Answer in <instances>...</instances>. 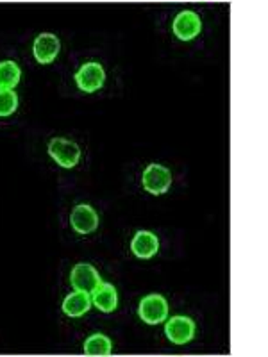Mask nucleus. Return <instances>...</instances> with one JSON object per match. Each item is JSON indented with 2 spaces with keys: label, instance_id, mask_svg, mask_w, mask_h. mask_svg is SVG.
<instances>
[{
  "label": "nucleus",
  "instance_id": "9d476101",
  "mask_svg": "<svg viewBox=\"0 0 268 357\" xmlns=\"http://www.w3.org/2000/svg\"><path fill=\"white\" fill-rule=\"evenodd\" d=\"M131 250L140 259H151L159 252L158 236L151 231H138L131 241Z\"/></svg>",
  "mask_w": 268,
  "mask_h": 357
},
{
  "label": "nucleus",
  "instance_id": "6e6552de",
  "mask_svg": "<svg viewBox=\"0 0 268 357\" xmlns=\"http://www.w3.org/2000/svg\"><path fill=\"white\" fill-rule=\"evenodd\" d=\"M70 223L77 234H91L98 227V215L88 204H79V206L73 207L72 215H70Z\"/></svg>",
  "mask_w": 268,
  "mask_h": 357
},
{
  "label": "nucleus",
  "instance_id": "f03ea898",
  "mask_svg": "<svg viewBox=\"0 0 268 357\" xmlns=\"http://www.w3.org/2000/svg\"><path fill=\"white\" fill-rule=\"evenodd\" d=\"M142 184L143 190L149 191L151 195H163L172 186V172L167 167H163V165L151 162L143 170Z\"/></svg>",
  "mask_w": 268,
  "mask_h": 357
},
{
  "label": "nucleus",
  "instance_id": "ddd939ff",
  "mask_svg": "<svg viewBox=\"0 0 268 357\" xmlns=\"http://www.w3.org/2000/svg\"><path fill=\"white\" fill-rule=\"evenodd\" d=\"M113 352V343L107 336L104 334H91L88 336V340L84 341V354L86 356H111Z\"/></svg>",
  "mask_w": 268,
  "mask_h": 357
},
{
  "label": "nucleus",
  "instance_id": "1a4fd4ad",
  "mask_svg": "<svg viewBox=\"0 0 268 357\" xmlns=\"http://www.w3.org/2000/svg\"><path fill=\"white\" fill-rule=\"evenodd\" d=\"M59 49H61V43H59L56 34L41 33L34 40L33 54L40 65H50L57 57V54H59Z\"/></svg>",
  "mask_w": 268,
  "mask_h": 357
},
{
  "label": "nucleus",
  "instance_id": "f257e3e1",
  "mask_svg": "<svg viewBox=\"0 0 268 357\" xmlns=\"http://www.w3.org/2000/svg\"><path fill=\"white\" fill-rule=\"evenodd\" d=\"M138 317L145 324L158 325L168 318V302L167 298L159 293H151L143 296L138 305Z\"/></svg>",
  "mask_w": 268,
  "mask_h": 357
},
{
  "label": "nucleus",
  "instance_id": "0eeeda50",
  "mask_svg": "<svg viewBox=\"0 0 268 357\" xmlns=\"http://www.w3.org/2000/svg\"><path fill=\"white\" fill-rule=\"evenodd\" d=\"M70 282H72V288L77 289V291L91 293L100 284L102 279L97 270H95V266L88 263H79L72 268Z\"/></svg>",
  "mask_w": 268,
  "mask_h": 357
},
{
  "label": "nucleus",
  "instance_id": "4468645a",
  "mask_svg": "<svg viewBox=\"0 0 268 357\" xmlns=\"http://www.w3.org/2000/svg\"><path fill=\"white\" fill-rule=\"evenodd\" d=\"M22 70L15 61L0 63V88L13 89L20 82Z\"/></svg>",
  "mask_w": 268,
  "mask_h": 357
},
{
  "label": "nucleus",
  "instance_id": "423d86ee",
  "mask_svg": "<svg viewBox=\"0 0 268 357\" xmlns=\"http://www.w3.org/2000/svg\"><path fill=\"white\" fill-rule=\"evenodd\" d=\"M165 334L174 345H186L195 336V324L188 317H172L165 325Z\"/></svg>",
  "mask_w": 268,
  "mask_h": 357
},
{
  "label": "nucleus",
  "instance_id": "9b49d317",
  "mask_svg": "<svg viewBox=\"0 0 268 357\" xmlns=\"http://www.w3.org/2000/svg\"><path fill=\"white\" fill-rule=\"evenodd\" d=\"M91 304L102 312H113L118 305V293L110 282H100L91 291Z\"/></svg>",
  "mask_w": 268,
  "mask_h": 357
},
{
  "label": "nucleus",
  "instance_id": "2eb2a0df",
  "mask_svg": "<svg viewBox=\"0 0 268 357\" xmlns=\"http://www.w3.org/2000/svg\"><path fill=\"white\" fill-rule=\"evenodd\" d=\"M18 107V97L13 89L0 88V116H11Z\"/></svg>",
  "mask_w": 268,
  "mask_h": 357
},
{
  "label": "nucleus",
  "instance_id": "7ed1b4c3",
  "mask_svg": "<svg viewBox=\"0 0 268 357\" xmlns=\"http://www.w3.org/2000/svg\"><path fill=\"white\" fill-rule=\"evenodd\" d=\"M49 154L63 168H73L81 159V149L75 142L65 138H54L49 143Z\"/></svg>",
  "mask_w": 268,
  "mask_h": 357
},
{
  "label": "nucleus",
  "instance_id": "39448f33",
  "mask_svg": "<svg viewBox=\"0 0 268 357\" xmlns=\"http://www.w3.org/2000/svg\"><path fill=\"white\" fill-rule=\"evenodd\" d=\"M172 31L181 41H191L202 31V22L195 11H181L172 22Z\"/></svg>",
  "mask_w": 268,
  "mask_h": 357
},
{
  "label": "nucleus",
  "instance_id": "f8f14e48",
  "mask_svg": "<svg viewBox=\"0 0 268 357\" xmlns=\"http://www.w3.org/2000/svg\"><path fill=\"white\" fill-rule=\"evenodd\" d=\"M89 307H91V296L86 291L75 289L63 301V312L70 318H81L89 311Z\"/></svg>",
  "mask_w": 268,
  "mask_h": 357
},
{
  "label": "nucleus",
  "instance_id": "20e7f679",
  "mask_svg": "<svg viewBox=\"0 0 268 357\" xmlns=\"http://www.w3.org/2000/svg\"><path fill=\"white\" fill-rule=\"evenodd\" d=\"M75 82L84 93H95L106 82V72H104L100 63H86L75 73Z\"/></svg>",
  "mask_w": 268,
  "mask_h": 357
}]
</instances>
